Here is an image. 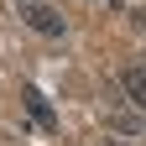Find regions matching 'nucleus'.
Returning a JSON list of instances; mask_svg holds the SVG:
<instances>
[{
	"mask_svg": "<svg viewBox=\"0 0 146 146\" xmlns=\"http://www.w3.org/2000/svg\"><path fill=\"white\" fill-rule=\"evenodd\" d=\"M21 21L36 31V36H52V42H58V36H68V21L52 5H42V0H21Z\"/></svg>",
	"mask_w": 146,
	"mask_h": 146,
	"instance_id": "f257e3e1",
	"label": "nucleus"
},
{
	"mask_svg": "<svg viewBox=\"0 0 146 146\" xmlns=\"http://www.w3.org/2000/svg\"><path fill=\"white\" fill-rule=\"evenodd\" d=\"M26 110H31V120L36 125H42V131H52V125H58V120H52V104L42 99V94H36V89L26 84Z\"/></svg>",
	"mask_w": 146,
	"mask_h": 146,
	"instance_id": "7ed1b4c3",
	"label": "nucleus"
},
{
	"mask_svg": "<svg viewBox=\"0 0 146 146\" xmlns=\"http://www.w3.org/2000/svg\"><path fill=\"white\" fill-rule=\"evenodd\" d=\"M120 89L131 94V104L146 115V68H125V73H120Z\"/></svg>",
	"mask_w": 146,
	"mask_h": 146,
	"instance_id": "f03ea898",
	"label": "nucleus"
},
{
	"mask_svg": "<svg viewBox=\"0 0 146 146\" xmlns=\"http://www.w3.org/2000/svg\"><path fill=\"white\" fill-rule=\"evenodd\" d=\"M110 125H115V131H125V136H141V115H131V110H120V115H110Z\"/></svg>",
	"mask_w": 146,
	"mask_h": 146,
	"instance_id": "20e7f679",
	"label": "nucleus"
}]
</instances>
